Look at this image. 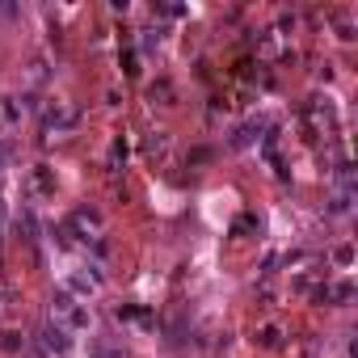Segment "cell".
Segmentation results:
<instances>
[{
  "label": "cell",
  "mask_w": 358,
  "mask_h": 358,
  "mask_svg": "<svg viewBox=\"0 0 358 358\" xmlns=\"http://www.w3.org/2000/svg\"><path fill=\"white\" fill-rule=\"evenodd\" d=\"M0 346H5V350H17L21 341H17V333H0Z\"/></svg>",
  "instance_id": "3957f363"
},
{
  "label": "cell",
  "mask_w": 358,
  "mask_h": 358,
  "mask_svg": "<svg viewBox=\"0 0 358 358\" xmlns=\"http://www.w3.org/2000/svg\"><path fill=\"white\" fill-rule=\"evenodd\" d=\"M55 312H60L72 329H84V325H89V312H84V308H76V299H72V295H64V291L55 295Z\"/></svg>",
  "instance_id": "6da1fadb"
},
{
  "label": "cell",
  "mask_w": 358,
  "mask_h": 358,
  "mask_svg": "<svg viewBox=\"0 0 358 358\" xmlns=\"http://www.w3.org/2000/svg\"><path fill=\"white\" fill-rule=\"evenodd\" d=\"M262 346H278V329H262Z\"/></svg>",
  "instance_id": "277c9868"
},
{
  "label": "cell",
  "mask_w": 358,
  "mask_h": 358,
  "mask_svg": "<svg viewBox=\"0 0 358 358\" xmlns=\"http://www.w3.org/2000/svg\"><path fill=\"white\" fill-rule=\"evenodd\" d=\"M101 358H127L123 350H106V354H101Z\"/></svg>",
  "instance_id": "5b68a950"
},
{
  "label": "cell",
  "mask_w": 358,
  "mask_h": 358,
  "mask_svg": "<svg viewBox=\"0 0 358 358\" xmlns=\"http://www.w3.org/2000/svg\"><path fill=\"white\" fill-rule=\"evenodd\" d=\"M42 341H46V350H68V329L64 325H46Z\"/></svg>",
  "instance_id": "7a4b0ae2"
}]
</instances>
